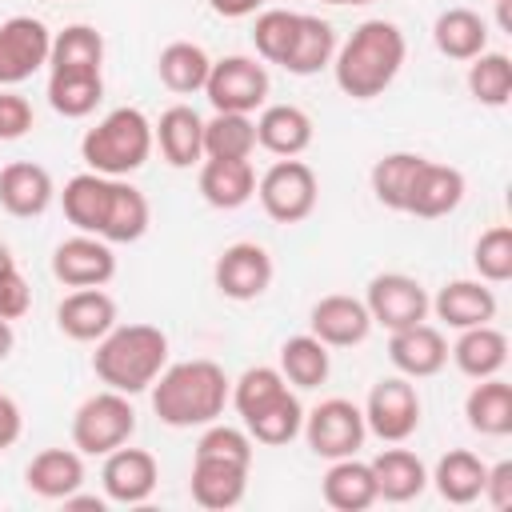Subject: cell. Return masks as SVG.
Returning <instances> with one entry per match:
<instances>
[{
  "mask_svg": "<svg viewBox=\"0 0 512 512\" xmlns=\"http://www.w3.org/2000/svg\"><path fill=\"white\" fill-rule=\"evenodd\" d=\"M300 436L308 440V448L324 460H340V456H356L364 436H368V424H364V412L360 404L344 400V396H332V400H320L312 412H304V428Z\"/></svg>",
  "mask_w": 512,
  "mask_h": 512,
  "instance_id": "52a82bcc",
  "label": "cell"
},
{
  "mask_svg": "<svg viewBox=\"0 0 512 512\" xmlns=\"http://www.w3.org/2000/svg\"><path fill=\"white\" fill-rule=\"evenodd\" d=\"M424 160H428V156H420V152H388V156H380V160L372 164V172H368L372 196H376L388 212H404V208H408V192H412L416 172H420Z\"/></svg>",
  "mask_w": 512,
  "mask_h": 512,
  "instance_id": "f35d334b",
  "label": "cell"
},
{
  "mask_svg": "<svg viewBox=\"0 0 512 512\" xmlns=\"http://www.w3.org/2000/svg\"><path fill=\"white\" fill-rule=\"evenodd\" d=\"M136 432V408L124 392H96L72 412V448L84 456H108L112 448L128 444Z\"/></svg>",
  "mask_w": 512,
  "mask_h": 512,
  "instance_id": "5b68a950",
  "label": "cell"
},
{
  "mask_svg": "<svg viewBox=\"0 0 512 512\" xmlns=\"http://www.w3.org/2000/svg\"><path fill=\"white\" fill-rule=\"evenodd\" d=\"M320 492H324V504L336 508V512H364L372 508L380 496H376V476H372V464L356 460V456H340L328 464L324 480H320Z\"/></svg>",
  "mask_w": 512,
  "mask_h": 512,
  "instance_id": "83f0119b",
  "label": "cell"
},
{
  "mask_svg": "<svg viewBox=\"0 0 512 512\" xmlns=\"http://www.w3.org/2000/svg\"><path fill=\"white\" fill-rule=\"evenodd\" d=\"M472 268L484 284L512 280V228L508 224H496V228L480 232V240L472 248Z\"/></svg>",
  "mask_w": 512,
  "mask_h": 512,
  "instance_id": "f6af8a7d",
  "label": "cell"
},
{
  "mask_svg": "<svg viewBox=\"0 0 512 512\" xmlns=\"http://www.w3.org/2000/svg\"><path fill=\"white\" fill-rule=\"evenodd\" d=\"M208 68H212V56L192 44V40H172L160 48L156 56V76L168 92L176 96H192V92H204V80H208Z\"/></svg>",
  "mask_w": 512,
  "mask_h": 512,
  "instance_id": "836d02e7",
  "label": "cell"
},
{
  "mask_svg": "<svg viewBox=\"0 0 512 512\" xmlns=\"http://www.w3.org/2000/svg\"><path fill=\"white\" fill-rule=\"evenodd\" d=\"M192 456H212V460H232V464H248L252 468V436L244 428L212 420V424H204Z\"/></svg>",
  "mask_w": 512,
  "mask_h": 512,
  "instance_id": "bcb514c9",
  "label": "cell"
},
{
  "mask_svg": "<svg viewBox=\"0 0 512 512\" xmlns=\"http://www.w3.org/2000/svg\"><path fill=\"white\" fill-rule=\"evenodd\" d=\"M152 120L140 108H112L104 120H96V128L84 132L80 140V160L88 164V172L100 176H128L136 168L148 164L152 156Z\"/></svg>",
  "mask_w": 512,
  "mask_h": 512,
  "instance_id": "277c9868",
  "label": "cell"
},
{
  "mask_svg": "<svg viewBox=\"0 0 512 512\" xmlns=\"http://www.w3.org/2000/svg\"><path fill=\"white\" fill-rule=\"evenodd\" d=\"M168 364V336L156 324H116L108 336L96 340L92 372L104 388L136 396L148 392L152 380Z\"/></svg>",
  "mask_w": 512,
  "mask_h": 512,
  "instance_id": "3957f363",
  "label": "cell"
},
{
  "mask_svg": "<svg viewBox=\"0 0 512 512\" xmlns=\"http://www.w3.org/2000/svg\"><path fill=\"white\" fill-rule=\"evenodd\" d=\"M308 332L328 344V348H356L368 340L372 332V316L364 308V300L356 296H344V292H332V296H320L308 312Z\"/></svg>",
  "mask_w": 512,
  "mask_h": 512,
  "instance_id": "9a60e30c",
  "label": "cell"
},
{
  "mask_svg": "<svg viewBox=\"0 0 512 512\" xmlns=\"http://www.w3.org/2000/svg\"><path fill=\"white\" fill-rule=\"evenodd\" d=\"M372 464V476H376V496L380 500H392V504H408L416 500L424 488H428V468L416 452L408 448H384Z\"/></svg>",
  "mask_w": 512,
  "mask_h": 512,
  "instance_id": "f1b7e54d",
  "label": "cell"
},
{
  "mask_svg": "<svg viewBox=\"0 0 512 512\" xmlns=\"http://www.w3.org/2000/svg\"><path fill=\"white\" fill-rule=\"evenodd\" d=\"M492 508H500V512H508L512 508V460H500V464H492L488 468V476H484V492H480Z\"/></svg>",
  "mask_w": 512,
  "mask_h": 512,
  "instance_id": "681fc988",
  "label": "cell"
},
{
  "mask_svg": "<svg viewBox=\"0 0 512 512\" xmlns=\"http://www.w3.org/2000/svg\"><path fill=\"white\" fill-rule=\"evenodd\" d=\"M256 152V120L248 112H212L204 120V156L248 160Z\"/></svg>",
  "mask_w": 512,
  "mask_h": 512,
  "instance_id": "60d3db41",
  "label": "cell"
},
{
  "mask_svg": "<svg viewBox=\"0 0 512 512\" xmlns=\"http://www.w3.org/2000/svg\"><path fill=\"white\" fill-rule=\"evenodd\" d=\"M156 480H160V468H156V456L148 448L120 444L104 456L100 484H104L108 504H144L156 492Z\"/></svg>",
  "mask_w": 512,
  "mask_h": 512,
  "instance_id": "5bb4252c",
  "label": "cell"
},
{
  "mask_svg": "<svg viewBox=\"0 0 512 512\" xmlns=\"http://www.w3.org/2000/svg\"><path fill=\"white\" fill-rule=\"evenodd\" d=\"M336 28L320 16H308L300 12V24H296V36H292V48L284 56V72L292 76H316L320 68H332V56H336Z\"/></svg>",
  "mask_w": 512,
  "mask_h": 512,
  "instance_id": "f546056e",
  "label": "cell"
},
{
  "mask_svg": "<svg viewBox=\"0 0 512 512\" xmlns=\"http://www.w3.org/2000/svg\"><path fill=\"white\" fill-rule=\"evenodd\" d=\"M152 412L168 428H204L224 416L232 380L216 360H180L164 364V372L152 380Z\"/></svg>",
  "mask_w": 512,
  "mask_h": 512,
  "instance_id": "7a4b0ae2",
  "label": "cell"
},
{
  "mask_svg": "<svg viewBox=\"0 0 512 512\" xmlns=\"http://www.w3.org/2000/svg\"><path fill=\"white\" fill-rule=\"evenodd\" d=\"M404 56H408V40H404L400 24L364 20V24L352 28V36L332 56L336 88L352 100H376L400 76Z\"/></svg>",
  "mask_w": 512,
  "mask_h": 512,
  "instance_id": "6da1fadb",
  "label": "cell"
},
{
  "mask_svg": "<svg viewBox=\"0 0 512 512\" xmlns=\"http://www.w3.org/2000/svg\"><path fill=\"white\" fill-rule=\"evenodd\" d=\"M484 476H488V464L468 452V448H452L436 460L428 484H436V492L448 500V504H476L480 492H484Z\"/></svg>",
  "mask_w": 512,
  "mask_h": 512,
  "instance_id": "4dcf8cb0",
  "label": "cell"
},
{
  "mask_svg": "<svg viewBox=\"0 0 512 512\" xmlns=\"http://www.w3.org/2000/svg\"><path fill=\"white\" fill-rule=\"evenodd\" d=\"M312 116L300 104H268L256 116V148L272 156H300L312 144Z\"/></svg>",
  "mask_w": 512,
  "mask_h": 512,
  "instance_id": "cb8c5ba5",
  "label": "cell"
},
{
  "mask_svg": "<svg viewBox=\"0 0 512 512\" xmlns=\"http://www.w3.org/2000/svg\"><path fill=\"white\" fill-rule=\"evenodd\" d=\"M320 4H336V8H348L352 4V8H360V4H372V0H320Z\"/></svg>",
  "mask_w": 512,
  "mask_h": 512,
  "instance_id": "9f6ffc18",
  "label": "cell"
},
{
  "mask_svg": "<svg viewBox=\"0 0 512 512\" xmlns=\"http://www.w3.org/2000/svg\"><path fill=\"white\" fill-rule=\"evenodd\" d=\"M304 428V404L292 388H284L272 404H264L260 412H252L244 420V432L252 436V444H268V448H280L288 440H296Z\"/></svg>",
  "mask_w": 512,
  "mask_h": 512,
  "instance_id": "74e56055",
  "label": "cell"
},
{
  "mask_svg": "<svg viewBox=\"0 0 512 512\" xmlns=\"http://www.w3.org/2000/svg\"><path fill=\"white\" fill-rule=\"evenodd\" d=\"M64 508H72V512H80V508H88V512H104V508H108V496H84V492L76 488L72 496H64Z\"/></svg>",
  "mask_w": 512,
  "mask_h": 512,
  "instance_id": "f5cc1de1",
  "label": "cell"
},
{
  "mask_svg": "<svg viewBox=\"0 0 512 512\" xmlns=\"http://www.w3.org/2000/svg\"><path fill=\"white\" fill-rule=\"evenodd\" d=\"M192 500L200 508L224 512L236 508L248 492V464H232V460H212V456H192Z\"/></svg>",
  "mask_w": 512,
  "mask_h": 512,
  "instance_id": "7402d4cb",
  "label": "cell"
},
{
  "mask_svg": "<svg viewBox=\"0 0 512 512\" xmlns=\"http://www.w3.org/2000/svg\"><path fill=\"white\" fill-rule=\"evenodd\" d=\"M24 484L40 500L72 496L76 488H84V452H76V448H44V452H36L28 460V468H24Z\"/></svg>",
  "mask_w": 512,
  "mask_h": 512,
  "instance_id": "484cf974",
  "label": "cell"
},
{
  "mask_svg": "<svg viewBox=\"0 0 512 512\" xmlns=\"http://www.w3.org/2000/svg\"><path fill=\"white\" fill-rule=\"evenodd\" d=\"M8 268H16V260H12V252H8V244L0 240V272H8Z\"/></svg>",
  "mask_w": 512,
  "mask_h": 512,
  "instance_id": "11a10c76",
  "label": "cell"
},
{
  "mask_svg": "<svg viewBox=\"0 0 512 512\" xmlns=\"http://www.w3.org/2000/svg\"><path fill=\"white\" fill-rule=\"evenodd\" d=\"M16 348V332H12V320H0V364L12 356Z\"/></svg>",
  "mask_w": 512,
  "mask_h": 512,
  "instance_id": "db71d44e",
  "label": "cell"
},
{
  "mask_svg": "<svg viewBox=\"0 0 512 512\" xmlns=\"http://www.w3.org/2000/svg\"><path fill=\"white\" fill-rule=\"evenodd\" d=\"M276 368L292 388H320L332 372V352L312 332H300V336H288L280 344V364Z\"/></svg>",
  "mask_w": 512,
  "mask_h": 512,
  "instance_id": "8d00e7d4",
  "label": "cell"
},
{
  "mask_svg": "<svg viewBox=\"0 0 512 512\" xmlns=\"http://www.w3.org/2000/svg\"><path fill=\"white\" fill-rule=\"evenodd\" d=\"M52 276L64 288H104L116 276L112 244L92 232H76V236L60 240L52 248Z\"/></svg>",
  "mask_w": 512,
  "mask_h": 512,
  "instance_id": "4fadbf2b",
  "label": "cell"
},
{
  "mask_svg": "<svg viewBox=\"0 0 512 512\" xmlns=\"http://www.w3.org/2000/svg\"><path fill=\"white\" fill-rule=\"evenodd\" d=\"M284 388H288V380L280 376V368H272V364H256V368H244V372L232 380L228 404L240 412V420H248L252 412H260L264 404H272Z\"/></svg>",
  "mask_w": 512,
  "mask_h": 512,
  "instance_id": "7bdbcfd3",
  "label": "cell"
},
{
  "mask_svg": "<svg viewBox=\"0 0 512 512\" xmlns=\"http://www.w3.org/2000/svg\"><path fill=\"white\" fill-rule=\"evenodd\" d=\"M296 24H300V12H288V8H264V12H256V24H252L256 56L264 64H284V56L292 48V36H296Z\"/></svg>",
  "mask_w": 512,
  "mask_h": 512,
  "instance_id": "ee69618b",
  "label": "cell"
},
{
  "mask_svg": "<svg viewBox=\"0 0 512 512\" xmlns=\"http://www.w3.org/2000/svg\"><path fill=\"white\" fill-rule=\"evenodd\" d=\"M432 44L448 60H472L488 48V24L472 8H444L432 24Z\"/></svg>",
  "mask_w": 512,
  "mask_h": 512,
  "instance_id": "d6a6232c",
  "label": "cell"
},
{
  "mask_svg": "<svg viewBox=\"0 0 512 512\" xmlns=\"http://www.w3.org/2000/svg\"><path fill=\"white\" fill-rule=\"evenodd\" d=\"M364 424L372 436L388 440V444H404L416 428H420V392L408 376H384L372 384L368 400H364Z\"/></svg>",
  "mask_w": 512,
  "mask_h": 512,
  "instance_id": "ba28073f",
  "label": "cell"
},
{
  "mask_svg": "<svg viewBox=\"0 0 512 512\" xmlns=\"http://www.w3.org/2000/svg\"><path fill=\"white\" fill-rule=\"evenodd\" d=\"M52 52V32L36 16H8L0 24V88H12L40 72Z\"/></svg>",
  "mask_w": 512,
  "mask_h": 512,
  "instance_id": "7c38bea8",
  "label": "cell"
},
{
  "mask_svg": "<svg viewBox=\"0 0 512 512\" xmlns=\"http://www.w3.org/2000/svg\"><path fill=\"white\" fill-rule=\"evenodd\" d=\"M388 360L408 380H428L448 364V340L432 324H408L388 336Z\"/></svg>",
  "mask_w": 512,
  "mask_h": 512,
  "instance_id": "2e32d148",
  "label": "cell"
},
{
  "mask_svg": "<svg viewBox=\"0 0 512 512\" xmlns=\"http://www.w3.org/2000/svg\"><path fill=\"white\" fill-rule=\"evenodd\" d=\"M204 96L216 112H256L268 100V68L256 56H224L212 60Z\"/></svg>",
  "mask_w": 512,
  "mask_h": 512,
  "instance_id": "9c48e42d",
  "label": "cell"
},
{
  "mask_svg": "<svg viewBox=\"0 0 512 512\" xmlns=\"http://www.w3.org/2000/svg\"><path fill=\"white\" fill-rule=\"evenodd\" d=\"M316 196H320L316 172L304 160H296V156H280L256 180V200H260L264 216L276 220V224H300V220H308L312 208H316Z\"/></svg>",
  "mask_w": 512,
  "mask_h": 512,
  "instance_id": "8992f818",
  "label": "cell"
},
{
  "mask_svg": "<svg viewBox=\"0 0 512 512\" xmlns=\"http://www.w3.org/2000/svg\"><path fill=\"white\" fill-rule=\"evenodd\" d=\"M152 224V208H148V196L128 184L124 176L112 180V204H108V220H104V232L100 240L108 244H136Z\"/></svg>",
  "mask_w": 512,
  "mask_h": 512,
  "instance_id": "e575fe53",
  "label": "cell"
},
{
  "mask_svg": "<svg viewBox=\"0 0 512 512\" xmlns=\"http://www.w3.org/2000/svg\"><path fill=\"white\" fill-rule=\"evenodd\" d=\"M448 360L456 364V372H464L468 380H488L500 376L508 364V336L492 324H476V328H460V336L448 344Z\"/></svg>",
  "mask_w": 512,
  "mask_h": 512,
  "instance_id": "44dd1931",
  "label": "cell"
},
{
  "mask_svg": "<svg viewBox=\"0 0 512 512\" xmlns=\"http://www.w3.org/2000/svg\"><path fill=\"white\" fill-rule=\"evenodd\" d=\"M56 200V184L52 172L44 164L32 160H12L0 168V208L16 220H32L44 216Z\"/></svg>",
  "mask_w": 512,
  "mask_h": 512,
  "instance_id": "e0dca14e",
  "label": "cell"
},
{
  "mask_svg": "<svg viewBox=\"0 0 512 512\" xmlns=\"http://www.w3.org/2000/svg\"><path fill=\"white\" fill-rule=\"evenodd\" d=\"M468 92L484 108H504L512 96V60L504 52H480L468 60Z\"/></svg>",
  "mask_w": 512,
  "mask_h": 512,
  "instance_id": "b9f144b4",
  "label": "cell"
},
{
  "mask_svg": "<svg viewBox=\"0 0 512 512\" xmlns=\"http://www.w3.org/2000/svg\"><path fill=\"white\" fill-rule=\"evenodd\" d=\"M104 100L100 72H48V104L64 120H84Z\"/></svg>",
  "mask_w": 512,
  "mask_h": 512,
  "instance_id": "ab89813d",
  "label": "cell"
},
{
  "mask_svg": "<svg viewBox=\"0 0 512 512\" xmlns=\"http://www.w3.org/2000/svg\"><path fill=\"white\" fill-rule=\"evenodd\" d=\"M32 124H36L32 104L20 92L0 88V140H20V136L32 132Z\"/></svg>",
  "mask_w": 512,
  "mask_h": 512,
  "instance_id": "7dc6e473",
  "label": "cell"
},
{
  "mask_svg": "<svg viewBox=\"0 0 512 512\" xmlns=\"http://www.w3.org/2000/svg\"><path fill=\"white\" fill-rule=\"evenodd\" d=\"M264 0H208V8L216 12V16H224V20H244V16H256V8H260Z\"/></svg>",
  "mask_w": 512,
  "mask_h": 512,
  "instance_id": "816d5d0a",
  "label": "cell"
},
{
  "mask_svg": "<svg viewBox=\"0 0 512 512\" xmlns=\"http://www.w3.org/2000/svg\"><path fill=\"white\" fill-rule=\"evenodd\" d=\"M32 308V288L20 276V268L0 272V320H20Z\"/></svg>",
  "mask_w": 512,
  "mask_h": 512,
  "instance_id": "c3c4849f",
  "label": "cell"
},
{
  "mask_svg": "<svg viewBox=\"0 0 512 512\" xmlns=\"http://www.w3.org/2000/svg\"><path fill=\"white\" fill-rule=\"evenodd\" d=\"M364 308H368L372 324L396 332V328H408V324L428 320L432 296H428L424 284H420L416 276H408V272H380V276L368 280Z\"/></svg>",
  "mask_w": 512,
  "mask_h": 512,
  "instance_id": "30bf717a",
  "label": "cell"
},
{
  "mask_svg": "<svg viewBox=\"0 0 512 512\" xmlns=\"http://www.w3.org/2000/svg\"><path fill=\"white\" fill-rule=\"evenodd\" d=\"M496 292L484 280H448L436 296H432V312L436 320H444L448 328H476V324H492L496 320Z\"/></svg>",
  "mask_w": 512,
  "mask_h": 512,
  "instance_id": "603a6c76",
  "label": "cell"
},
{
  "mask_svg": "<svg viewBox=\"0 0 512 512\" xmlns=\"http://www.w3.org/2000/svg\"><path fill=\"white\" fill-rule=\"evenodd\" d=\"M272 256L264 244L256 240H236L228 244L216 264H212V280H216V292L236 300V304H248V300H260L268 288H272Z\"/></svg>",
  "mask_w": 512,
  "mask_h": 512,
  "instance_id": "8fae6325",
  "label": "cell"
},
{
  "mask_svg": "<svg viewBox=\"0 0 512 512\" xmlns=\"http://www.w3.org/2000/svg\"><path fill=\"white\" fill-rule=\"evenodd\" d=\"M468 184H464V172L452 168V164H436V160H424L420 172H416V184L408 192V216H420V220H440L448 212L460 208Z\"/></svg>",
  "mask_w": 512,
  "mask_h": 512,
  "instance_id": "d6986e66",
  "label": "cell"
},
{
  "mask_svg": "<svg viewBox=\"0 0 512 512\" xmlns=\"http://www.w3.org/2000/svg\"><path fill=\"white\" fill-rule=\"evenodd\" d=\"M24 432V416H20V404L12 396L0 392V452H8Z\"/></svg>",
  "mask_w": 512,
  "mask_h": 512,
  "instance_id": "f907efd6",
  "label": "cell"
},
{
  "mask_svg": "<svg viewBox=\"0 0 512 512\" xmlns=\"http://www.w3.org/2000/svg\"><path fill=\"white\" fill-rule=\"evenodd\" d=\"M56 328L76 344H96L116 328V300L104 288H76L56 304Z\"/></svg>",
  "mask_w": 512,
  "mask_h": 512,
  "instance_id": "ac0fdd59",
  "label": "cell"
},
{
  "mask_svg": "<svg viewBox=\"0 0 512 512\" xmlns=\"http://www.w3.org/2000/svg\"><path fill=\"white\" fill-rule=\"evenodd\" d=\"M464 420L480 436H508L512 432V384L500 376L476 380L472 392L464 396Z\"/></svg>",
  "mask_w": 512,
  "mask_h": 512,
  "instance_id": "1f68e13d",
  "label": "cell"
},
{
  "mask_svg": "<svg viewBox=\"0 0 512 512\" xmlns=\"http://www.w3.org/2000/svg\"><path fill=\"white\" fill-rule=\"evenodd\" d=\"M152 140L172 168H192L204 160V116L188 104H172L152 124Z\"/></svg>",
  "mask_w": 512,
  "mask_h": 512,
  "instance_id": "ffe728a7",
  "label": "cell"
},
{
  "mask_svg": "<svg viewBox=\"0 0 512 512\" xmlns=\"http://www.w3.org/2000/svg\"><path fill=\"white\" fill-rule=\"evenodd\" d=\"M104 64V36L92 24H64L52 32L48 72H100Z\"/></svg>",
  "mask_w": 512,
  "mask_h": 512,
  "instance_id": "d590c367",
  "label": "cell"
},
{
  "mask_svg": "<svg viewBox=\"0 0 512 512\" xmlns=\"http://www.w3.org/2000/svg\"><path fill=\"white\" fill-rule=\"evenodd\" d=\"M112 180H116V176L76 172V176L64 184V192H60V208H64V220H68L76 232H92V236L104 232L108 204H112Z\"/></svg>",
  "mask_w": 512,
  "mask_h": 512,
  "instance_id": "d4e9b609",
  "label": "cell"
},
{
  "mask_svg": "<svg viewBox=\"0 0 512 512\" xmlns=\"http://www.w3.org/2000/svg\"><path fill=\"white\" fill-rule=\"evenodd\" d=\"M200 196L204 204L220 208V212H232V208H244L252 196H256V172L248 160H220V156H204L200 160Z\"/></svg>",
  "mask_w": 512,
  "mask_h": 512,
  "instance_id": "4316f807",
  "label": "cell"
}]
</instances>
